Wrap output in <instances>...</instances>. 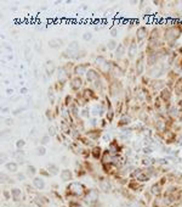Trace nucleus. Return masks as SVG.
<instances>
[{
    "mask_svg": "<svg viewBox=\"0 0 182 207\" xmlns=\"http://www.w3.org/2000/svg\"><path fill=\"white\" fill-rule=\"evenodd\" d=\"M68 188H69V191L72 194H74V195H81L83 190H84V186L79 183H72Z\"/></svg>",
    "mask_w": 182,
    "mask_h": 207,
    "instance_id": "nucleus-1",
    "label": "nucleus"
},
{
    "mask_svg": "<svg viewBox=\"0 0 182 207\" xmlns=\"http://www.w3.org/2000/svg\"><path fill=\"white\" fill-rule=\"evenodd\" d=\"M160 96H161V99H163V100L169 101V100H170V97H171V91H170L169 89H163V90H161V94H160Z\"/></svg>",
    "mask_w": 182,
    "mask_h": 207,
    "instance_id": "nucleus-12",
    "label": "nucleus"
},
{
    "mask_svg": "<svg viewBox=\"0 0 182 207\" xmlns=\"http://www.w3.org/2000/svg\"><path fill=\"white\" fill-rule=\"evenodd\" d=\"M107 48L109 49V50H114L115 48H118V44H117L115 40H109V43L107 44Z\"/></svg>",
    "mask_w": 182,
    "mask_h": 207,
    "instance_id": "nucleus-22",
    "label": "nucleus"
},
{
    "mask_svg": "<svg viewBox=\"0 0 182 207\" xmlns=\"http://www.w3.org/2000/svg\"><path fill=\"white\" fill-rule=\"evenodd\" d=\"M5 123H6L8 126H10V124H14V120H11V118H8V120L5 121Z\"/></svg>",
    "mask_w": 182,
    "mask_h": 207,
    "instance_id": "nucleus-37",
    "label": "nucleus"
},
{
    "mask_svg": "<svg viewBox=\"0 0 182 207\" xmlns=\"http://www.w3.org/2000/svg\"><path fill=\"white\" fill-rule=\"evenodd\" d=\"M48 169H49V172H50L51 174H54V175L58 174V172H60L58 167H57L56 165H54V163H50V165H49V167H48Z\"/></svg>",
    "mask_w": 182,
    "mask_h": 207,
    "instance_id": "nucleus-14",
    "label": "nucleus"
},
{
    "mask_svg": "<svg viewBox=\"0 0 182 207\" xmlns=\"http://www.w3.org/2000/svg\"><path fill=\"white\" fill-rule=\"evenodd\" d=\"M14 157H16V160L18 161V162H21V163H23L24 162V155H23V152L21 151V150H18L17 152H15V153H14Z\"/></svg>",
    "mask_w": 182,
    "mask_h": 207,
    "instance_id": "nucleus-17",
    "label": "nucleus"
},
{
    "mask_svg": "<svg viewBox=\"0 0 182 207\" xmlns=\"http://www.w3.org/2000/svg\"><path fill=\"white\" fill-rule=\"evenodd\" d=\"M100 151H101L100 147H95V149H94V156H95V157H98V156H100Z\"/></svg>",
    "mask_w": 182,
    "mask_h": 207,
    "instance_id": "nucleus-33",
    "label": "nucleus"
},
{
    "mask_svg": "<svg viewBox=\"0 0 182 207\" xmlns=\"http://www.w3.org/2000/svg\"><path fill=\"white\" fill-rule=\"evenodd\" d=\"M81 78L80 77H74L73 79L71 80V87L73 90H79V88L81 87Z\"/></svg>",
    "mask_w": 182,
    "mask_h": 207,
    "instance_id": "nucleus-6",
    "label": "nucleus"
},
{
    "mask_svg": "<svg viewBox=\"0 0 182 207\" xmlns=\"http://www.w3.org/2000/svg\"><path fill=\"white\" fill-rule=\"evenodd\" d=\"M86 67H87V65H79V66H77V67L74 68L75 74H80V73L85 72V71H86Z\"/></svg>",
    "mask_w": 182,
    "mask_h": 207,
    "instance_id": "nucleus-19",
    "label": "nucleus"
},
{
    "mask_svg": "<svg viewBox=\"0 0 182 207\" xmlns=\"http://www.w3.org/2000/svg\"><path fill=\"white\" fill-rule=\"evenodd\" d=\"M111 34H112V37H117V29H112V32H111Z\"/></svg>",
    "mask_w": 182,
    "mask_h": 207,
    "instance_id": "nucleus-40",
    "label": "nucleus"
},
{
    "mask_svg": "<svg viewBox=\"0 0 182 207\" xmlns=\"http://www.w3.org/2000/svg\"><path fill=\"white\" fill-rule=\"evenodd\" d=\"M5 167H6L9 172H12V173L17 172V163H15V162H9V163L5 165Z\"/></svg>",
    "mask_w": 182,
    "mask_h": 207,
    "instance_id": "nucleus-13",
    "label": "nucleus"
},
{
    "mask_svg": "<svg viewBox=\"0 0 182 207\" xmlns=\"http://www.w3.org/2000/svg\"><path fill=\"white\" fill-rule=\"evenodd\" d=\"M165 122L163 120H158L157 121V129H159V130H163V129H165Z\"/></svg>",
    "mask_w": 182,
    "mask_h": 207,
    "instance_id": "nucleus-24",
    "label": "nucleus"
},
{
    "mask_svg": "<svg viewBox=\"0 0 182 207\" xmlns=\"http://www.w3.org/2000/svg\"><path fill=\"white\" fill-rule=\"evenodd\" d=\"M109 89H111V95L112 96H117L119 93H120V89H121V88H120V84H119L118 82L114 80V82L111 84V88H109Z\"/></svg>",
    "mask_w": 182,
    "mask_h": 207,
    "instance_id": "nucleus-4",
    "label": "nucleus"
},
{
    "mask_svg": "<svg viewBox=\"0 0 182 207\" xmlns=\"http://www.w3.org/2000/svg\"><path fill=\"white\" fill-rule=\"evenodd\" d=\"M17 179H18V180H24V174H22V173L18 174L17 175Z\"/></svg>",
    "mask_w": 182,
    "mask_h": 207,
    "instance_id": "nucleus-38",
    "label": "nucleus"
},
{
    "mask_svg": "<svg viewBox=\"0 0 182 207\" xmlns=\"http://www.w3.org/2000/svg\"><path fill=\"white\" fill-rule=\"evenodd\" d=\"M61 178H62V180H64V182L71 180L72 179V172L69 171V169H63V171L61 172Z\"/></svg>",
    "mask_w": 182,
    "mask_h": 207,
    "instance_id": "nucleus-10",
    "label": "nucleus"
},
{
    "mask_svg": "<svg viewBox=\"0 0 182 207\" xmlns=\"http://www.w3.org/2000/svg\"><path fill=\"white\" fill-rule=\"evenodd\" d=\"M8 94H12V89H9V90H8Z\"/></svg>",
    "mask_w": 182,
    "mask_h": 207,
    "instance_id": "nucleus-42",
    "label": "nucleus"
},
{
    "mask_svg": "<svg viewBox=\"0 0 182 207\" xmlns=\"http://www.w3.org/2000/svg\"><path fill=\"white\" fill-rule=\"evenodd\" d=\"M152 192H153L154 195H158L159 192H160V186H159V185H153V186H152Z\"/></svg>",
    "mask_w": 182,
    "mask_h": 207,
    "instance_id": "nucleus-27",
    "label": "nucleus"
},
{
    "mask_svg": "<svg viewBox=\"0 0 182 207\" xmlns=\"http://www.w3.org/2000/svg\"><path fill=\"white\" fill-rule=\"evenodd\" d=\"M83 38H84V40H86V41H89V40H90V39H91V38H92V34H91V33H90V32H86V33H85V34H84V35H83Z\"/></svg>",
    "mask_w": 182,
    "mask_h": 207,
    "instance_id": "nucleus-30",
    "label": "nucleus"
},
{
    "mask_svg": "<svg viewBox=\"0 0 182 207\" xmlns=\"http://www.w3.org/2000/svg\"><path fill=\"white\" fill-rule=\"evenodd\" d=\"M86 78H87V80H89V82H95V80H98V73H97L95 70H87Z\"/></svg>",
    "mask_w": 182,
    "mask_h": 207,
    "instance_id": "nucleus-5",
    "label": "nucleus"
},
{
    "mask_svg": "<svg viewBox=\"0 0 182 207\" xmlns=\"http://www.w3.org/2000/svg\"><path fill=\"white\" fill-rule=\"evenodd\" d=\"M45 152H46V149H45L44 146H39V147L37 149V153H38V155H40V156L45 155Z\"/></svg>",
    "mask_w": 182,
    "mask_h": 207,
    "instance_id": "nucleus-26",
    "label": "nucleus"
},
{
    "mask_svg": "<svg viewBox=\"0 0 182 207\" xmlns=\"http://www.w3.org/2000/svg\"><path fill=\"white\" fill-rule=\"evenodd\" d=\"M106 62H107V60H106L103 56H98V57L96 59V64L98 65L100 67H101V66H103V65L106 64Z\"/></svg>",
    "mask_w": 182,
    "mask_h": 207,
    "instance_id": "nucleus-23",
    "label": "nucleus"
},
{
    "mask_svg": "<svg viewBox=\"0 0 182 207\" xmlns=\"http://www.w3.org/2000/svg\"><path fill=\"white\" fill-rule=\"evenodd\" d=\"M137 179L141 180V182H146V180L149 179V177H148V175H144V174H140L138 177H137Z\"/></svg>",
    "mask_w": 182,
    "mask_h": 207,
    "instance_id": "nucleus-29",
    "label": "nucleus"
},
{
    "mask_svg": "<svg viewBox=\"0 0 182 207\" xmlns=\"http://www.w3.org/2000/svg\"><path fill=\"white\" fill-rule=\"evenodd\" d=\"M143 59H138V61L136 62V73H137V76H140V74H142L143 72Z\"/></svg>",
    "mask_w": 182,
    "mask_h": 207,
    "instance_id": "nucleus-9",
    "label": "nucleus"
},
{
    "mask_svg": "<svg viewBox=\"0 0 182 207\" xmlns=\"http://www.w3.org/2000/svg\"><path fill=\"white\" fill-rule=\"evenodd\" d=\"M61 45H62V40L57 39V38H54V39H51L50 41H49V46H50V48H52V49L60 48Z\"/></svg>",
    "mask_w": 182,
    "mask_h": 207,
    "instance_id": "nucleus-8",
    "label": "nucleus"
},
{
    "mask_svg": "<svg viewBox=\"0 0 182 207\" xmlns=\"http://www.w3.org/2000/svg\"><path fill=\"white\" fill-rule=\"evenodd\" d=\"M170 115H171L172 117H175V116L177 115V107L172 106V107H171V111H170Z\"/></svg>",
    "mask_w": 182,
    "mask_h": 207,
    "instance_id": "nucleus-31",
    "label": "nucleus"
},
{
    "mask_svg": "<svg viewBox=\"0 0 182 207\" xmlns=\"http://www.w3.org/2000/svg\"><path fill=\"white\" fill-rule=\"evenodd\" d=\"M49 141H50V136L49 135L43 136V139H41V144H48Z\"/></svg>",
    "mask_w": 182,
    "mask_h": 207,
    "instance_id": "nucleus-32",
    "label": "nucleus"
},
{
    "mask_svg": "<svg viewBox=\"0 0 182 207\" xmlns=\"http://www.w3.org/2000/svg\"><path fill=\"white\" fill-rule=\"evenodd\" d=\"M147 35H148V31H147L146 27H140L137 29V32H136V38H137V40H140V41L146 39Z\"/></svg>",
    "mask_w": 182,
    "mask_h": 207,
    "instance_id": "nucleus-3",
    "label": "nucleus"
},
{
    "mask_svg": "<svg viewBox=\"0 0 182 207\" xmlns=\"http://www.w3.org/2000/svg\"><path fill=\"white\" fill-rule=\"evenodd\" d=\"M35 167L34 166H28V168H27V173H28V175H31V177H34V174H35Z\"/></svg>",
    "mask_w": 182,
    "mask_h": 207,
    "instance_id": "nucleus-25",
    "label": "nucleus"
},
{
    "mask_svg": "<svg viewBox=\"0 0 182 207\" xmlns=\"http://www.w3.org/2000/svg\"><path fill=\"white\" fill-rule=\"evenodd\" d=\"M181 105H182V101H181ZM181 111H182V109H181Z\"/></svg>",
    "mask_w": 182,
    "mask_h": 207,
    "instance_id": "nucleus-43",
    "label": "nucleus"
},
{
    "mask_svg": "<svg viewBox=\"0 0 182 207\" xmlns=\"http://www.w3.org/2000/svg\"><path fill=\"white\" fill-rule=\"evenodd\" d=\"M4 195L6 196V199H10V194H9L8 191H4Z\"/></svg>",
    "mask_w": 182,
    "mask_h": 207,
    "instance_id": "nucleus-41",
    "label": "nucleus"
},
{
    "mask_svg": "<svg viewBox=\"0 0 182 207\" xmlns=\"http://www.w3.org/2000/svg\"><path fill=\"white\" fill-rule=\"evenodd\" d=\"M124 53H125V45H124V44H119L118 48H117V51H115V55H117V57L123 56V55H124Z\"/></svg>",
    "mask_w": 182,
    "mask_h": 207,
    "instance_id": "nucleus-15",
    "label": "nucleus"
},
{
    "mask_svg": "<svg viewBox=\"0 0 182 207\" xmlns=\"http://www.w3.org/2000/svg\"><path fill=\"white\" fill-rule=\"evenodd\" d=\"M11 195H12V199L15 200V201H18V200L21 199V196H22V192H21V190L18 188H14L11 190Z\"/></svg>",
    "mask_w": 182,
    "mask_h": 207,
    "instance_id": "nucleus-11",
    "label": "nucleus"
},
{
    "mask_svg": "<svg viewBox=\"0 0 182 207\" xmlns=\"http://www.w3.org/2000/svg\"><path fill=\"white\" fill-rule=\"evenodd\" d=\"M89 113H90V111H89L87 109H84V110L81 111V116H84V117H89Z\"/></svg>",
    "mask_w": 182,
    "mask_h": 207,
    "instance_id": "nucleus-34",
    "label": "nucleus"
},
{
    "mask_svg": "<svg viewBox=\"0 0 182 207\" xmlns=\"http://www.w3.org/2000/svg\"><path fill=\"white\" fill-rule=\"evenodd\" d=\"M175 32H178V29H176V28H169L167 31L165 32V39L167 40H175L176 38H178V35H180V33H175Z\"/></svg>",
    "mask_w": 182,
    "mask_h": 207,
    "instance_id": "nucleus-2",
    "label": "nucleus"
},
{
    "mask_svg": "<svg viewBox=\"0 0 182 207\" xmlns=\"http://www.w3.org/2000/svg\"><path fill=\"white\" fill-rule=\"evenodd\" d=\"M49 134H50V135H55V134H56L55 128H54V127H51V128H50V129H49Z\"/></svg>",
    "mask_w": 182,
    "mask_h": 207,
    "instance_id": "nucleus-36",
    "label": "nucleus"
},
{
    "mask_svg": "<svg viewBox=\"0 0 182 207\" xmlns=\"http://www.w3.org/2000/svg\"><path fill=\"white\" fill-rule=\"evenodd\" d=\"M107 118H108V121L113 120V112H112V110H109V112L107 113Z\"/></svg>",
    "mask_w": 182,
    "mask_h": 207,
    "instance_id": "nucleus-35",
    "label": "nucleus"
},
{
    "mask_svg": "<svg viewBox=\"0 0 182 207\" xmlns=\"http://www.w3.org/2000/svg\"><path fill=\"white\" fill-rule=\"evenodd\" d=\"M33 184H34V186L37 189H40V190H43L45 188V182L43 180V178H34L33 179Z\"/></svg>",
    "mask_w": 182,
    "mask_h": 207,
    "instance_id": "nucleus-7",
    "label": "nucleus"
},
{
    "mask_svg": "<svg viewBox=\"0 0 182 207\" xmlns=\"http://www.w3.org/2000/svg\"><path fill=\"white\" fill-rule=\"evenodd\" d=\"M27 91H28V89H27V88H21V90H20V93H21V94H26Z\"/></svg>",
    "mask_w": 182,
    "mask_h": 207,
    "instance_id": "nucleus-39",
    "label": "nucleus"
},
{
    "mask_svg": "<svg viewBox=\"0 0 182 207\" xmlns=\"http://www.w3.org/2000/svg\"><path fill=\"white\" fill-rule=\"evenodd\" d=\"M131 122V120H130V117L127 116V115H123L121 116V120L119 121V126H124V124H129Z\"/></svg>",
    "mask_w": 182,
    "mask_h": 207,
    "instance_id": "nucleus-18",
    "label": "nucleus"
},
{
    "mask_svg": "<svg viewBox=\"0 0 182 207\" xmlns=\"http://www.w3.org/2000/svg\"><path fill=\"white\" fill-rule=\"evenodd\" d=\"M101 188H102V190L106 191V192H108V191L111 190V185H109V183H108L107 180H102V182H101Z\"/></svg>",
    "mask_w": 182,
    "mask_h": 207,
    "instance_id": "nucleus-21",
    "label": "nucleus"
},
{
    "mask_svg": "<svg viewBox=\"0 0 182 207\" xmlns=\"http://www.w3.org/2000/svg\"><path fill=\"white\" fill-rule=\"evenodd\" d=\"M45 66H46V72H48V74H50V76H51V74L54 73V71H55V65L50 61V62H46V65H45Z\"/></svg>",
    "mask_w": 182,
    "mask_h": 207,
    "instance_id": "nucleus-20",
    "label": "nucleus"
},
{
    "mask_svg": "<svg viewBox=\"0 0 182 207\" xmlns=\"http://www.w3.org/2000/svg\"><path fill=\"white\" fill-rule=\"evenodd\" d=\"M16 146H17V149H22L24 146V140H22V139H20V140H17V143H16Z\"/></svg>",
    "mask_w": 182,
    "mask_h": 207,
    "instance_id": "nucleus-28",
    "label": "nucleus"
},
{
    "mask_svg": "<svg viewBox=\"0 0 182 207\" xmlns=\"http://www.w3.org/2000/svg\"><path fill=\"white\" fill-rule=\"evenodd\" d=\"M136 51H137V44L134 41V43H131L130 49H129V56H130V57H134L135 54H136Z\"/></svg>",
    "mask_w": 182,
    "mask_h": 207,
    "instance_id": "nucleus-16",
    "label": "nucleus"
}]
</instances>
